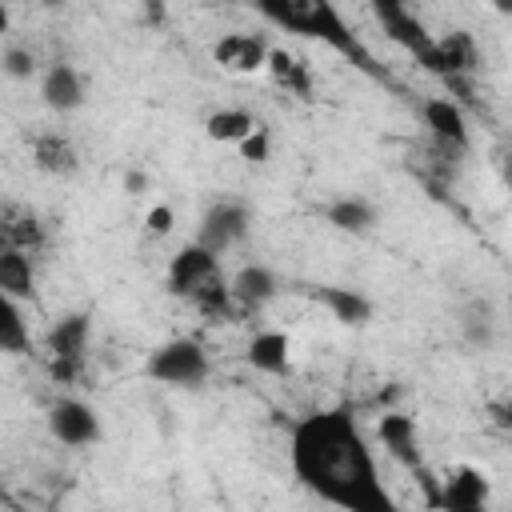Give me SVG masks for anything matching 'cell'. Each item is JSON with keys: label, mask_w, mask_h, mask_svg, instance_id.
Here are the masks:
<instances>
[{"label": "cell", "mask_w": 512, "mask_h": 512, "mask_svg": "<svg viewBox=\"0 0 512 512\" xmlns=\"http://www.w3.org/2000/svg\"><path fill=\"white\" fill-rule=\"evenodd\" d=\"M248 224H252V212H248L240 200H220V204H212V208L204 212L200 232H196V244H204L208 252L220 256L224 248H232L236 240H244Z\"/></svg>", "instance_id": "6"}, {"label": "cell", "mask_w": 512, "mask_h": 512, "mask_svg": "<svg viewBox=\"0 0 512 512\" xmlns=\"http://www.w3.org/2000/svg\"><path fill=\"white\" fill-rule=\"evenodd\" d=\"M0 68H4L8 76H16V80H28V76L36 72V60H32L28 48H8V52L0 56Z\"/></svg>", "instance_id": "27"}, {"label": "cell", "mask_w": 512, "mask_h": 512, "mask_svg": "<svg viewBox=\"0 0 512 512\" xmlns=\"http://www.w3.org/2000/svg\"><path fill=\"white\" fill-rule=\"evenodd\" d=\"M268 152H272V132L256 120V128L240 140V156H244L248 164H264V160H268Z\"/></svg>", "instance_id": "25"}, {"label": "cell", "mask_w": 512, "mask_h": 512, "mask_svg": "<svg viewBox=\"0 0 512 512\" xmlns=\"http://www.w3.org/2000/svg\"><path fill=\"white\" fill-rule=\"evenodd\" d=\"M88 312H68L64 320H56V328L48 332V352H52V380L60 384H76L80 368H84V352H88Z\"/></svg>", "instance_id": "4"}, {"label": "cell", "mask_w": 512, "mask_h": 512, "mask_svg": "<svg viewBox=\"0 0 512 512\" xmlns=\"http://www.w3.org/2000/svg\"><path fill=\"white\" fill-rule=\"evenodd\" d=\"M496 4V12H512V0H492Z\"/></svg>", "instance_id": "34"}, {"label": "cell", "mask_w": 512, "mask_h": 512, "mask_svg": "<svg viewBox=\"0 0 512 512\" xmlns=\"http://www.w3.org/2000/svg\"><path fill=\"white\" fill-rule=\"evenodd\" d=\"M424 124L444 148H456V152L468 148V120H464V108L456 100H448V96L424 100Z\"/></svg>", "instance_id": "10"}, {"label": "cell", "mask_w": 512, "mask_h": 512, "mask_svg": "<svg viewBox=\"0 0 512 512\" xmlns=\"http://www.w3.org/2000/svg\"><path fill=\"white\" fill-rule=\"evenodd\" d=\"M0 32H8V4L0 0Z\"/></svg>", "instance_id": "33"}, {"label": "cell", "mask_w": 512, "mask_h": 512, "mask_svg": "<svg viewBox=\"0 0 512 512\" xmlns=\"http://www.w3.org/2000/svg\"><path fill=\"white\" fill-rule=\"evenodd\" d=\"M264 68L272 72V80H276L280 88H288V92H296V96H308V92H312L308 68H304L296 56H288L284 48H268V60H264Z\"/></svg>", "instance_id": "21"}, {"label": "cell", "mask_w": 512, "mask_h": 512, "mask_svg": "<svg viewBox=\"0 0 512 512\" xmlns=\"http://www.w3.org/2000/svg\"><path fill=\"white\" fill-rule=\"evenodd\" d=\"M4 248H12V240H8V224L0 220V252H4Z\"/></svg>", "instance_id": "32"}, {"label": "cell", "mask_w": 512, "mask_h": 512, "mask_svg": "<svg viewBox=\"0 0 512 512\" xmlns=\"http://www.w3.org/2000/svg\"><path fill=\"white\" fill-rule=\"evenodd\" d=\"M32 160H36V168L48 172V176H72V172L80 168V156H76L72 140H64L60 132H44V136H36V144H32Z\"/></svg>", "instance_id": "16"}, {"label": "cell", "mask_w": 512, "mask_h": 512, "mask_svg": "<svg viewBox=\"0 0 512 512\" xmlns=\"http://www.w3.org/2000/svg\"><path fill=\"white\" fill-rule=\"evenodd\" d=\"M252 128H256V120H252V112H244V108H220V112H212V116L204 120V132H208V140H216V144H240Z\"/></svg>", "instance_id": "20"}, {"label": "cell", "mask_w": 512, "mask_h": 512, "mask_svg": "<svg viewBox=\"0 0 512 512\" xmlns=\"http://www.w3.org/2000/svg\"><path fill=\"white\" fill-rule=\"evenodd\" d=\"M384 32H388V40H396L400 48H408L412 56H420L428 44H432V36H428V28L412 16V12H400V16H392V20H384Z\"/></svg>", "instance_id": "23"}, {"label": "cell", "mask_w": 512, "mask_h": 512, "mask_svg": "<svg viewBox=\"0 0 512 512\" xmlns=\"http://www.w3.org/2000/svg\"><path fill=\"white\" fill-rule=\"evenodd\" d=\"M464 332H468L472 344H488V340H492V312H488V304H472V308H468Z\"/></svg>", "instance_id": "26"}, {"label": "cell", "mask_w": 512, "mask_h": 512, "mask_svg": "<svg viewBox=\"0 0 512 512\" xmlns=\"http://www.w3.org/2000/svg\"><path fill=\"white\" fill-rule=\"evenodd\" d=\"M228 292H232V300H236L240 308H260V304H268V300L276 296V276H272V268H264V264H248V268H240V272L232 276Z\"/></svg>", "instance_id": "17"}, {"label": "cell", "mask_w": 512, "mask_h": 512, "mask_svg": "<svg viewBox=\"0 0 512 512\" xmlns=\"http://www.w3.org/2000/svg\"><path fill=\"white\" fill-rule=\"evenodd\" d=\"M212 280H220V268H216V252H208L204 244H184L172 264H168V288L184 300H192L196 292H204Z\"/></svg>", "instance_id": "5"}, {"label": "cell", "mask_w": 512, "mask_h": 512, "mask_svg": "<svg viewBox=\"0 0 512 512\" xmlns=\"http://www.w3.org/2000/svg\"><path fill=\"white\" fill-rule=\"evenodd\" d=\"M172 224H176V212H172L168 204H156V208H148V216H144V228H148L152 236H168Z\"/></svg>", "instance_id": "28"}, {"label": "cell", "mask_w": 512, "mask_h": 512, "mask_svg": "<svg viewBox=\"0 0 512 512\" xmlns=\"http://www.w3.org/2000/svg\"><path fill=\"white\" fill-rule=\"evenodd\" d=\"M44 4H48V8H56V4H60V0H44Z\"/></svg>", "instance_id": "35"}, {"label": "cell", "mask_w": 512, "mask_h": 512, "mask_svg": "<svg viewBox=\"0 0 512 512\" xmlns=\"http://www.w3.org/2000/svg\"><path fill=\"white\" fill-rule=\"evenodd\" d=\"M384 448L392 460H400L404 468H416L420 464V448H416V420L404 416V412H384L380 424H376Z\"/></svg>", "instance_id": "13"}, {"label": "cell", "mask_w": 512, "mask_h": 512, "mask_svg": "<svg viewBox=\"0 0 512 512\" xmlns=\"http://www.w3.org/2000/svg\"><path fill=\"white\" fill-rule=\"evenodd\" d=\"M488 496V480L484 472L476 468H460L456 476L444 480V488L436 492V508H448V512H476Z\"/></svg>", "instance_id": "12"}, {"label": "cell", "mask_w": 512, "mask_h": 512, "mask_svg": "<svg viewBox=\"0 0 512 512\" xmlns=\"http://www.w3.org/2000/svg\"><path fill=\"white\" fill-rule=\"evenodd\" d=\"M312 296L340 320V324H348V328H360V324H368L372 320V300L368 296H360L356 288H336V284H320V288H312Z\"/></svg>", "instance_id": "14"}, {"label": "cell", "mask_w": 512, "mask_h": 512, "mask_svg": "<svg viewBox=\"0 0 512 512\" xmlns=\"http://www.w3.org/2000/svg\"><path fill=\"white\" fill-rule=\"evenodd\" d=\"M292 348H288V336L284 332H260V336H252V344H248V364L256 368V372H268V376H288L292 372V356H288Z\"/></svg>", "instance_id": "15"}, {"label": "cell", "mask_w": 512, "mask_h": 512, "mask_svg": "<svg viewBox=\"0 0 512 512\" xmlns=\"http://www.w3.org/2000/svg\"><path fill=\"white\" fill-rule=\"evenodd\" d=\"M0 292H8L12 300H32L36 296L32 260H28L24 248H4L0 252Z\"/></svg>", "instance_id": "18"}, {"label": "cell", "mask_w": 512, "mask_h": 512, "mask_svg": "<svg viewBox=\"0 0 512 512\" xmlns=\"http://www.w3.org/2000/svg\"><path fill=\"white\" fill-rule=\"evenodd\" d=\"M28 348V328L20 316V300L0 292V352H24Z\"/></svg>", "instance_id": "22"}, {"label": "cell", "mask_w": 512, "mask_h": 512, "mask_svg": "<svg viewBox=\"0 0 512 512\" xmlns=\"http://www.w3.org/2000/svg\"><path fill=\"white\" fill-rule=\"evenodd\" d=\"M48 428L68 448H84L100 436V420L84 400H56L52 412H48Z\"/></svg>", "instance_id": "8"}, {"label": "cell", "mask_w": 512, "mask_h": 512, "mask_svg": "<svg viewBox=\"0 0 512 512\" xmlns=\"http://www.w3.org/2000/svg\"><path fill=\"white\" fill-rule=\"evenodd\" d=\"M368 4H372V12H376L380 24L392 20V16H400V12H408V0H368Z\"/></svg>", "instance_id": "29"}, {"label": "cell", "mask_w": 512, "mask_h": 512, "mask_svg": "<svg viewBox=\"0 0 512 512\" xmlns=\"http://www.w3.org/2000/svg\"><path fill=\"white\" fill-rule=\"evenodd\" d=\"M144 372L172 388H196L208 380V352L196 340H168L156 352H148Z\"/></svg>", "instance_id": "3"}, {"label": "cell", "mask_w": 512, "mask_h": 512, "mask_svg": "<svg viewBox=\"0 0 512 512\" xmlns=\"http://www.w3.org/2000/svg\"><path fill=\"white\" fill-rule=\"evenodd\" d=\"M164 16H168V4L164 0H144V20L148 24H164Z\"/></svg>", "instance_id": "30"}, {"label": "cell", "mask_w": 512, "mask_h": 512, "mask_svg": "<svg viewBox=\"0 0 512 512\" xmlns=\"http://www.w3.org/2000/svg\"><path fill=\"white\" fill-rule=\"evenodd\" d=\"M256 8L276 28L296 32V36H308V40H324L328 48H336L340 56H348L356 68L380 76V68L372 64L368 48L352 36V28L344 24V16H340V8L332 0H256Z\"/></svg>", "instance_id": "2"}, {"label": "cell", "mask_w": 512, "mask_h": 512, "mask_svg": "<svg viewBox=\"0 0 512 512\" xmlns=\"http://www.w3.org/2000/svg\"><path fill=\"white\" fill-rule=\"evenodd\" d=\"M292 468L304 488L348 512H388L392 500L348 408L312 412L292 428Z\"/></svg>", "instance_id": "1"}, {"label": "cell", "mask_w": 512, "mask_h": 512, "mask_svg": "<svg viewBox=\"0 0 512 512\" xmlns=\"http://www.w3.org/2000/svg\"><path fill=\"white\" fill-rule=\"evenodd\" d=\"M4 4H8V0H4Z\"/></svg>", "instance_id": "36"}, {"label": "cell", "mask_w": 512, "mask_h": 512, "mask_svg": "<svg viewBox=\"0 0 512 512\" xmlns=\"http://www.w3.org/2000/svg\"><path fill=\"white\" fill-rule=\"evenodd\" d=\"M212 60L228 72H256L268 60V44L260 32H228L224 40H216Z\"/></svg>", "instance_id": "9"}, {"label": "cell", "mask_w": 512, "mask_h": 512, "mask_svg": "<svg viewBox=\"0 0 512 512\" xmlns=\"http://www.w3.org/2000/svg\"><path fill=\"white\" fill-rule=\"evenodd\" d=\"M40 100L52 112H76L84 104V80L72 64H52L40 80Z\"/></svg>", "instance_id": "11"}, {"label": "cell", "mask_w": 512, "mask_h": 512, "mask_svg": "<svg viewBox=\"0 0 512 512\" xmlns=\"http://www.w3.org/2000/svg\"><path fill=\"white\" fill-rule=\"evenodd\" d=\"M416 64H424V68L436 72V76H448V72L472 76V72L480 68V48H476V40H472L468 32H448V36L432 40V44L416 56Z\"/></svg>", "instance_id": "7"}, {"label": "cell", "mask_w": 512, "mask_h": 512, "mask_svg": "<svg viewBox=\"0 0 512 512\" xmlns=\"http://www.w3.org/2000/svg\"><path fill=\"white\" fill-rule=\"evenodd\" d=\"M8 224V240H12V248H40L44 244V228H40V220L36 216H12V220H4Z\"/></svg>", "instance_id": "24"}, {"label": "cell", "mask_w": 512, "mask_h": 512, "mask_svg": "<svg viewBox=\"0 0 512 512\" xmlns=\"http://www.w3.org/2000/svg\"><path fill=\"white\" fill-rule=\"evenodd\" d=\"M124 188H128V192H132V196H140V192H144V188H148V176H144V172H136V168H132V172H124Z\"/></svg>", "instance_id": "31"}, {"label": "cell", "mask_w": 512, "mask_h": 512, "mask_svg": "<svg viewBox=\"0 0 512 512\" xmlns=\"http://www.w3.org/2000/svg\"><path fill=\"white\" fill-rule=\"evenodd\" d=\"M324 220L332 228H340V232H368L376 224V208L368 200H360V196H340V200H332L324 208Z\"/></svg>", "instance_id": "19"}]
</instances>
